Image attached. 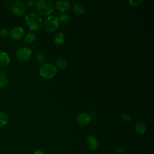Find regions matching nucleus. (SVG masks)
I'll list each match as a JSON object with an SVG mask.
<instances>
[{
  "label": "nucleus",
  "mask_w": 154,
  "mask_h": 154,
  "mask_svg": "<svg viewBox=\"0 0 154 154\" xmlns=\"http://www.w3.org/2000/svg\"><path fill=\"white\" fill-rule=\"evenodd\" d=\"M55 6L57 9L61 12L68 11L70 8V2L68 0H59L56 1Z\"/></svg>",
  "instance_id": "obj_9"
},
{
  "label": "nucleus",
  "mask_w": 154,
  "mask_h": 154,
  "mask_svg": "<svg viewBox=\"0 0 154 154\" xmlns=\"http://www.w3.org/2000/svg\"><path fill=\"white\" fill-rule=\"evenodd\" d=\"M9 31L5 28H2L0 31V34L1 36L4 37H7L8 35H9Z\"/></svg>",
  "instance_id": "obj_23"
},
{
  "label": "nucleus",
  "mask_w": 154,
  "mask_h": 154,
  "mask_svg": "<svg viewBox=\"0 0 154 154\" xmlns=\"http://www.w3.org/2000/svg\"><path fill=\"white\" fill-rule=\"evenodd\" d=\"M12 13L17 16H23L26 11L25 5L20 1H15L11 4Z\"/></svg>",
  "instance_id": "obj_5"
},
{
  "label": "nucleus",
  "mask_w": 154,
  "mask_h": 154,
  "mask_svg": "<svg viewBox=\"0 0 154 154\" xmlns=\"http://www.w3.org/2000/svg\"><path fill=\"white\" fill-rule=\"evenodd\" d=\"M59 20V22L63 23H66L69 21V16L66 13H60L57 17Z\"/></svg>",
  "instance_id": "obj_20"
},
{
  "label": "nucleus",
  "mask_w": 154,
  "mask_h": 154,
  "mask_svg": "<svg viewBox=\"0 0 154 154\" xmlns=\"http://www.w3.org/2000/svg\"><path fill=\"white\" fill-rule=\"evenodd\" d=\"M143 2V0H129L128 1V4H129L130 6L132 7H136L141 4Z\"/></svg>",
  "instance_id": "obj_21"
},
{
  "label": "nucleus",
  "mask_w": 154,
  "mask_h": 154,
  "mask_svg": "<svg viewBox=\"0 0 154 154\" xmlns=\"http://www.w3.org/2000/svg\"><path fill=\"white\" fill-rule=\"evenodd\" d=\"M10 58L7 52L0 50V65L5 66L10 64Z\"/></svg>",
  "instance_id": "obj_11"
},
{
  "label": "nucleus",
  "mask_w": 154,
  "mask_h": 154,
  "mask_svg": "<svg viewBox=\"0 0 154 154\" xmlns=\"http://www.w3.org/2000/svg\"><path fill=\"white\" fill-rule=\"evenodd\" d=\"M85 143L87 147L91 150L96 149L98 146L97 139L94 136H88L85 139Z\"/></svg>",
  "instance_id": "obj_10"
},
{
  "label": "nucleus",
  "mask_w": 154,
  "mask_h": 154,
  "mask_svg": "<svg viewBox=\"0 0 154 154\" xmlns=\"http://www.w3.org/2000/svg\"><path fill=\"white\" fill-rule=\"evenodd\" d=\"M56 66L59 69L64 70L67 66L66 60L62 57H58L56 60Z\"/></svg>",
  "instance_id": "obj_16"
},
{
  "label": "nucleus",
  "mask_w": 154,
  "mask_h": 154,
  "mask_svg": "<svg viewBox=\"0 0 154 154\" xmlns=\"http://www.w3.org/2000/svg\"><path fill=\"white\" fill-rule=\"evenodd\" d=\"M36 35L34 32H29L28 33L25 38H24V42L26 43H31L35 40Z\"/></svg>",
  "instance_id": "obj_18"
},
{
  "label": "nucleus",
  "mask_w": 154,
  "mask_h": 154,
  "mask_svg": "<svg viewBox=\"0 0 154 154\" xmlns=\"http://www.w3.org/2000/svg\"><path fill=\"white\" fill-rule=\"evenodd\" d=\"M16 58L20 61H27L32 55V51L28 47L19 48L15 53Z\"/></svg>",
  "instance_id": "obj_6"
},
{
  "label": "nucleus",
  "mask_w": 154,
  "mask_h": 154,
  "mask_svg": "<svg viewBox=\"0 0 154 154\" xmlns=\"http://www.w3.org/2000/svg\"><path fill=\"white\" fill-rule=\"evenodd\" d=\"M124 152V150H123V148L120 147H119L117 150H116V153L117 154H123Z\"/></svg>",
  "instance_id": "obj_26"
},
{
  "label": "nucleus",
  "mask_w": 154,
  "mask_h": 154,
  "mask_svg": "<svg viewBox=\"0 0 154 154\" xmlns=\"http://www.w3.org/2000/svg\"><path fill=\"white\" fill-rule=\"evenodd\" d=\"M121 119H122V120L125 123H129V122H131V116L128 114H123L121 116Z\"/></svg>",
  "instance_id": "obj_22"
},
{
  "label": "nucleus",
  "mask_w": 154,
  "mask_h": 154,
  "mask_svg": "<svg viewBox=\"0 0 154 154\" xmlns=\"http://www.w3.org/2000/svg\"><path fill=\"white\" fill-rule=\"evenodd\" d=\"M39 73L43 78L45 79H51L56 75L57 69L55 66L51 64L45 63L40 67Z\"/></svg>",
  "instance_id": "obj_3"
},
{
  "label": "nucleus",
  "mask_w": 154,
  "mask_h": 154,
  "mask_svg": "<svg viewBox=\"0 0 154 154\" xmlns=\"http://www.w3.org/2000/svg\"><path fill=\"white\" fill-rule=\"evenodd\" d=\"M24 34V29L22 27L16 26L13 28L9 32V35L12 40H18L20 39Z\"/></svg>",
  "instance_id": "obj_8"
},
{
  "label": "nucleus",
  "mask_w": 154,
  "mask_h": 154,
  "mask_svg": "<svg viewBox=\"0 0 154 154\" xmlns=\"http://www.w3.org/2000/svg\"><path fill=\"white\" fill-rule=\"evenodd\" d=\"M33 154H45V153L43 150L40 149H37L34 151Z\"/></svg>",
  "instance_id": "obj_25"
},
{
  "label": "nucleus",
  "mask_w": 154,
  "mask_h": 154,
  "mask_svg": "<svg viewBox=\"0 0 154 154\" xmlns=\"http://www.w3.org/2000/svg\"><path fill=\"white\" fill-rule=\"evenodd\" d=\"M76 120L79 125L86 126L90 123L91 117L90 115L87 112H81L76 116Z\"/></svg>",
  "instance_id": "obj_7"
},
{
  "label": "nucleus",
  "mask_w": 154,
  "mask_h": 154,
  "mask_svg": "<svg viewBox=\"0 0 154 154\" xmlns=\"http://www.w3.org/2000/svg\"><path fill=\"white\" fill-rule=\"evenodd\" d=\"M35 59L38 63L43 64L46 61V56L43 52H38L35 55Z\"/></svg>",
  "instance_id": "obj_19"
},
{
  "label": "nucleus",
  "mask_w": 154,
  "mask_h": 154,
  "mask_svg": "<svg viewBox=\"0 0 154 154\" xmlns=\"http://www.w3.org/2000/svg\"><path fill=\"white\" fill-rule=\"evenodd\" d=\"M25 21L27 26L31 31L39 29L43 25L42 17L35 13H30L28 14L25 17Z\"/></svg>",
  "instance_id": "obj_1"
},
{
  "label": "nucleus",
  "mask_w": 154,
  "mask_h": 154,
  "mask_svg": "<svg viewBox=\"0 0 154 154\" xmlns=\"http://www.w3.org/2000/svg\"><path fill=\"white\" fill-rule=\"evenodd\" d=\"M59 20L57 16L50 15L46 17L43 21L44 29L48 32L55 31L59 26Z\"/></svg>",
  "instance_id": "obj_4"
},
{
  "label": "nucleus",
  "mask_w": 154,
  "mask_h": 154,
  "mask_svg": "<svg viewBox=\"0 0 154 154\" xmlns=\"http://www.w3.org/2000/svg\"><path fill=\"white\" fill-rule=\"evenodd\" d=\"M35 3L36 1H29L27 2V5L29 7H34V6H35Z\"/></svg>",
  "instance_id": "obj_24"
},
{
  "label": "nucleus",
  "mask_w": 154,
  "mask_h": 154,
  "mask_svg": "<svg viewBox=\"0 0 154 154\" xmlns=\"http://www.w3.org/2000/svg\"><path fill=\"white\" fill-rule=\"evenodd\" d=\"M8 117L7 114L5 112L0 110V127L5 126L8 123Z\"/></svg>",
  "instance_id": "obj_17"
},
{
  "label": "nucleus",
  "mask_w": 154,
  "mask_h": 154,
  "mask_svg": "<svg viewBox=\"0 0 154 154\" xmlns=\"http://www.w3.org/2000/svg\"><path fill=\"white\" fill-rule=\"evenodd\" d=\"M135 131L138 134L141 135L143 134L146 131V124L143 122H138L135 126Z\"/></svg>",
  "instance_id": "obj_15"
},
{
  "label": "nucleus",
  "mask_w": 154,
  "mask_h": 154,
  "mask_svg": "<svg viewBox=\"0 0 154 154\" xmlns=\"http://www.w3.org/2000/svg\"><path fill=\"white\" fill-rule=\"evenodd\" d=\"M8 82V78L6 73L4 71H0V87H5Z\"/></svg>",
  "instance_id": "obj_14"
},
{
  "label": "nucleus",
  "mask_w": 154,
  "mask_h": 154,
  "mask_svg": "<svg viewBox=\"0 0 154 154\" xmlns=\"http://www.w3.org/2000/svg\"><path fill=\"white\" fill-rule=\"evenodd\" d=\"M72 11L76 15H82L84 13V8L82 4L76 3L72 6Z\"/></svg>",
  "instance_id": "obj_13"
},
{
  "label": "nucleus",
  "mask_w": 154,
  "mask_h": 154,
  "mask_svg": "<svg viewBox=\"0 0 154 154\" xmlns=\"http://www.w3.org/2000/svg\"><path fill=\"white\" fill-rule=\"evenodd\" d=\"M35 8L42 16H49L54 11V2L51 0H38L36 1Z\"/></svg>",
  "instance_id": "obj_2"
},
{
  "label": "nucleus",
  "mask_w": 154,
  "mask_h": 154,
  "mask_svg": "<svg viewBox=\"0 0 154 154\" xmlns=\"http://www.w3.org/2000/svg\"><path fill=\"white\" fill-rule=\"evenodd\" d=\"M65 35L63 32H58L55 34L54 37V42L56 45L60 46L64 44L65 42Z\"/></svg>",
  "instance_id": "obj_12"
}]
</instances>
